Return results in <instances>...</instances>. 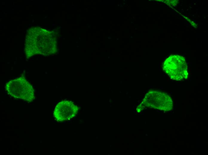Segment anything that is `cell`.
Instances as JSON below:
<instances>
[{
  "label": "cell",
  "mask_w": 208,
  "mask_h": 155,
  "mask_svg": "<svg viewBox=\"0 0 208 155\" xmlns=\"http://www.w3.org/2000/svg\"><path fill=\"white\" fill-rule=\"evenodd\" d=\"M5 88L8 93L14 98L29 102L35 99L32 86L23 76L8 81Z\"/></svg>",
  "instance_id": "1"
},
{
  "label": "cell",
  "mask_w": 208,
  "mask_h": 155,
  "mask_svg": "<svg viewBox=\"0 0 208 155\" xmlns=\"http://www.w3.org/2000/svg\"><path fill=\"white\" fill-rule=\"evenodd\" d=\"M163 69L172 79L180 80L187 78L188 73L184 58L177 55H172L165 61Z\"/></svg>",
  "instance_id": "2"
},
{
  "label": "cell",
  "mask_w": 208,
  "mask_h": 155,
  "mask_svg": "<svg viewBox=\"0 0 208 155\" xmlns=\"http://www.w3.org/2000/svg\"><path fill=\"white\" fill-rule=\"evenodd\" d=\"M143 103L146 106L161 110L168 111L173 107L171 98L166 93L157 91L149 92L146 95Z\"/></svg>",
  "instance_id": "3"
},
{
  "label": "cell",
  "mask_w": 208,
  "mask_h": 155,
  "mask_svg": "<svg viewBox=\"0 0 208 155\" xmlns=\"http://www.w3.org/2000/svg\"><path fill=\"white\" fill-rule=\"evenodd\" d=\"M78 106L70 100H65L59 103L56 106L53 113V116L59 122L70 120L77 114Z\"/></svg>",
  "instance_id": "4"
},
{
  "label": "cell",
  "mask_w": 208,
  "mask_h": 155,
  "mask_svg": "<svg viewBox=\"0 0 208 155\" xmlns=\"http://www.w3.org/2000/svg\"><path fill=\"white\" fill-rule=\"evenodd\" d=\"M108 38L109 39H111V37H109H109H108Z\"/></svg>",
  "instance_id": "5"
}]
</instances>
